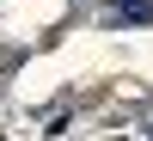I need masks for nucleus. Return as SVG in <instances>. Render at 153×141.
<instances>
[{"mask_svg":"<svg viewBox=\"0 0 153 141\" xmlns=\"http://www.w3.org/2000/svg\"><path fill=\"white\" fill-rule=\"evenodd\" d=\"M104 25H153V0H117V6L98 12Z\"/></svg>","mask_w":153,"mask_h":141,"instance_id":"obj_1","label":"nucleus"}]
</instances>
